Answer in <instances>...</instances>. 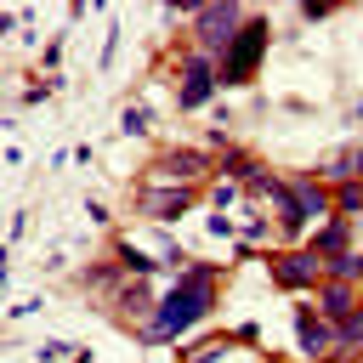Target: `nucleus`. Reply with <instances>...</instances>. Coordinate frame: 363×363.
I'll return each mask as SVG.
<instances>
[{
    "mask_svg": "<svg viewBox=\"0 0 363 363\" xmlns=\"http://www.w3.org/2000/svg\"><path fill=\"white\" fill-rule=\"evenodd\" d=\"M210 301H216V272H210V267H187L182 284H176V289L153 306V318L142 323V340H153V346H159V340H176L182 329H193V323L210 312Z\"/></svg>",
    "mask_w": 363,
    "mask_h": 363,
    "instance_id": "nucleus-1",
    "label": "nucleus"
},
{
    "mask_svg": "<svg viewBox=\"0 0 363 363\" xmlns=\"http://www.w3.org/2000/svg\"><path fill=\"white\" fill-rule=\"evenodd\" d=\"M261 57H267V17H244V28L233 34V45L221 57V85H244Z\"/></svg>",
    "mask_w": 363,
    "mask_h": 363,
    "instance_id": "nucleus-2",
    "label": "nucleus"
},
{
    "mask_svg": "<svg viewBox=\"0 0 363 363\" xmlns=\"http://www.w3.org/2000/svg\"><path fill=\"white\" fill-rule=\"evenodd\" d=\"M329 272V261L306 244V250H284V255H272V284L278 289H318V278Z\"/></svg>",
    "mask_w": 363,
    "mask_h": 363,
    "instance_id": "nucleus-3",
    "label": "nucleus"
},
{
    "mask_svg": "<svg viewBox=\"0 0 363 363\" xmlns=\"http://www.w3.org/2000/svg\"><path fill=\"white\" fill-rule=\"evenodd\" d=\"M216 79H221V62L204 57V51H187L182 57V91H176V102L182 108H204L210 91H216Z\"/></svg>",
    "mask_w": 363,
    "mask_h": 363,
    "instance_id": "nucleus-4",
    "label": "nucleus"
},
{
    "mask_svg": "<svg viewBox=\"0 0 363 363\" xmlns=\"http://www.w3.org/2000/svg\"><path fill=\"white\" fill-rule=\"evenodd\" d=\"M295 340H301L306 357H323V352L335 346V323L318 318V312H301V318H295Z\"/></svg>",
    "mask_w": 363,
    "mask_h": 363,
    "instance_id": "nucleus-5",
    "label": "nucleus"
},
{
    "mask_svg": "<svg viewBox=\"0 0 363 363\" xmlns=\"http://www.w3.org/2000/svg\"><path fill=\"white\" fill-rule=\"evenodd\" d=\"M187 204H193V187H159V182L142 187V210L147 216H182Z\"/></svg>",
    "mask_w": 363,
    "mask_h": 363,
    "instance_id": "nucleus-6",
    "label": "nucleus"
},
{
    "mask_svg": "<svg viewBox=\"0 0 363 363\" xmlns=\"http://www.w3.org/2000/svg\"><path fill=\"white\" fill-rule=\"evenodd\" d=\"M312 250H318L323 261H340V255H352V221H346V216H329V221L318 227Z\"/></svg>",
    "mask_w": 363,
    "mask_h": 363,
    "instance_id": "nucleus-7",
    "label": "nucleus"
},
{
    "mask_svg": "<svg viewBox=\"0 0 363 363\" xmlns=\"http://www.w3.org/2000/svg\"><path fill=\"white\" fill-rule=\"evenodd\" d=\"M289 204H295V216L306 221V216H329V187H318V182H289Z\"/></svg>",
    "mask_w": 363,
    "mask_h": 363,
    "instance_id": "nucleus-8",
    "label": "nucleus"
},
{
    "mask_svg": "<svg viewBox=\"0 0 363 363\" xmlns=\"http://www.w3.org/2000/svg\"><path fill=\"white\" fill-rule=\"evenodd\" d=\"M318 306H323V318L335 323V318H346V312H357V301H352V284H323V295H318Z\"/></svg>",
    "mask_w": 363,
    "mask_h": 363,
    "instance_id": "nucleus-9",
    "label": "nucleus"
},
{
    "mask_svg": "<svg viewBox=\"0 0 363 363\" xmlns=\"http://www.w3.org/2000/svg\"><path fill=\"white\" fill-rule=\"evenodd\" d=\"M204 153H164L159 159V176H204Z\"/></svg>",
    "mask_w": 363,
    "mask_h": 363,
    "instance_id": "nucleus-10",
    "label": "nucleus"
},
{
    "mask_svg": "<svg viewBox=\"0 0 363 363\" xmlns=\"http://www.w3.org/2000/svg\"><path fill=\"white\" fill-rule=\"evenodd\" d=\"M335 340L340 346H363V306L346 312V318H335Z\"/></svg>",
    "mask_w": 363,
    "mask_h": 363,
    "instance_id": "nucleus-11",
    "label": "nucleus"
},
{
    "mask_svg": "<svg viewBox=\"0 0 363 363\" xmlns=\"http://www.w3.org/2000/svg\"><path fill=\"white\" fill-rule=\"evenodd\" d=\"M335 210H340V216H357V210H363V182H340V187H335Z\"/></svg>",
    "mask_w": 363,
    "mask_h": 363,
    "instance_id": "nucleus-12",
    "label": "nucleus"
},
{
    "mask_svg": "<svg viewBox=\"0 0 363 363\" xmlns=\"http://www.w3.org/2000/svg\"><path fill=\"white\" fill-rule=\"evenodd\" d=\"M329 278H335V284H357V278H363V255L352 250V255H340V261H329Z\"/></svg>",
    "mask_w": 363,
    "mask_h": 363,
    "instance_id": "nucleus-13",
    "label": "nucleus"
},
{
    "mask_svg": "<svg viewBox=\"0 0 363 363\" xmlns=\"http://www.w3.org/2000/svg\"><path fill=\"white\" fill-rule=\"evenodd\" d=\"M119 125H125V136H147V113H142V108H125Z\"/></svg>",
    "mask_w": 363,
    "mask_h": 363,
    "instance_id": "nucleus-14",
    "label": "nucleus"
},
{
    "mask_svg": "<svg viewBox=\"0 0 363 363\" xmlns=\"http://www.w3.org/2000/svg\"><path fill=\"white\" fill-rule=\"evenodd\" d=\"M233 199H238V187H233V182H221V187H216V210H227Z\"/></svg>",
    "mask_w": 363,
    "mask_h": 363,
    "instance_id": "nucleus-15",
    "label": "nucleus"
}]
</instances>
